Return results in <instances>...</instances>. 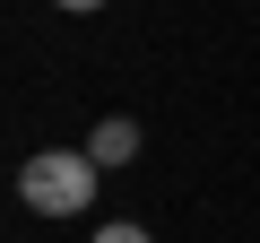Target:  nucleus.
<instances>
[{
    "label": "nucleus",
    "mask_w": 260,
    "mask_h": 243,
    "mask_svg": "<svg viewBox=\"0 0 260 243\" xmlns=\"http://www.w3.org/2000/svg\"><path fill=\"white\" fill-rule=\"evenodd\" d=\"M61 9H78V18H87V9H104V0H61Z\"/></svg>",
    "instance_id": "4"
},
{
    "label": "nucleus",
    "mask_w": 260,
    "mask_h": 243,
    "mask_svg": "<svg viewBox=\"0 0 260 243\" xmlns=\"http://www.w3.org/2000/svg\"><path fill=\"white\" fill-rule=\"evenodd\" d=\"M87 157L95 165H130V157H139V122H130V113H104L95 131H87Z\"/></svg>",
    "instance_id": "2"
},
{
    "label": "nucleus",
    "mask_w": 260,
    "mask_h": 243,
    "mask_svg": "<svg viewBox=\"0 0 260 243\" xmlns=\"http://www.w3.org/2000/svg\"><path fill=\"white\" fill-rule=\"evenodd\" d=\"M95 157L87 148H44V157H26L18 165V200L35 208V217H78V208H95Z\"/></svg>",
    "instance_id": "1"
},
{
    "label": "nucleus",
    "mask_w": 260,
    "mask_h": 243,
    "mask_svg": "<svg viewBox=\"0 0 260 243\" xmlns=\"http://www.w3.org/2000/svg\"><path fill=\"white\" fill-rule=\"evenodd\" d=\"M95 243H148V234H139V226H121V217H113V226H95Z\"/></svg>",
    "instance_id": "3"
}]
</instances>
